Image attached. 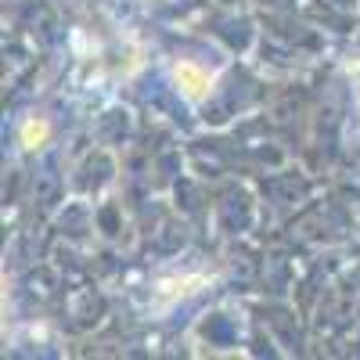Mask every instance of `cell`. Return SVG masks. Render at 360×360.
I'll use <instances>...</instances> for the list:
<instances>
[{"instance_id": "1", "label": "cell", "mask_w": 360, "mask_h": 360, "mask_svg": "<svg viewBox=\"0 0 360 360\" xmlns=\"http://www.w3.org/2000/svg\"><path fill=\"white\" fill-rule=\"evenodd\" d=\"M173 79H176V86H180V94L191 98V101L209 98V90H213V72L202 69L198 62H180V65H173Z\"/></svg>"}, {"instance_id": "2", "label": "cell", "mask_w": 360, "mask_h": 360, "mask_svg": "<svg viewBox=\"0 0 360 360\" xmlns=\"http://www.w3.org/2000/svg\"><path fill=\"white\" fill-rule=\"evenodd\" d=\"M18 141H22V148H44L47 141H51V123L47 119H25L22 123V130H18Z\"/></svg>"}]
</instances>
